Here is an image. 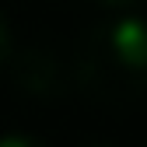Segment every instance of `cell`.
<instances>
[{"label": "cell", "mask_w": 147, "mask_h": 147, "mask_svg": "<svg viewBox=\"0 0 147 147\" xmlns=\"http://www.w3.org/2000/svg\"><path fill=\"white\" fill-rule=\"evenodd\" d=\"M70 77L98 105H133L147 91V21L123 11L77 46Z\"/></svg>", "instance_id": "1"}, {"label": "cell", "mask_w": 147, "mask_h": 147, "mask_svg": "<svg viewBox=\"0 0 147 147\" xmlns=\"http://www.w3.org/2000/svg\"><path fill=\"white\" fill-rule=\"evenodd\" d=\"M11 67V81L32 98H42V102H60L74 91V77H70V67L53 53L49 46H21V49H11L7 56Z\"/></svg>", "instance_id": "2"}, {"label": "cell", "mask_w": 147, "mask_h": 147, "mask_svg": "<svg viewBox=\"0 0 147 147\" xmlns=\"http://www.w3.org/2000/svg\"><path fill=\"white\" fill-rule=\"evenodd\" d=\"M0 147H49V144L32 137V133H4L0 137Z\"/></svg>", "instance_id": "3"}, {"label": "cell", "mask_w": 147, "mask_h": 147, "mask_svg": "<svg viewBox=\"0 0 147 147\" xmlns=\"http://www.w3.org/2000/svg\"><path fill=\"white\" fill-rule=\"evenodd\" d=\"M11 49H14L11 28H7V21H4V18H0V70L7 67V56H11Z\"/></svg>", "instance_id": "4"}, {"label": "cell", "mask_w": 147, "mask_h": 147, "mask_svg": "<svg viewBox=\"0 0 147 147\" xmlns=\"http://www.w3.org/2000/svg\"><path fill=\"white\" fill-rule=\"evenodd\" d=\"M95 4H102V7H109V11H130V7H137L140 0H95Z\"/></svg>", "instance_id": "5"}, {"label": "cell", "mask_w": 147, "mask_h": 147, "mask_svg": "<svg viewBox=\"0 0 147 147\" xmlns=\"http://www.w3.org/2000/svg\"><path fill=\"white\" fill-rule=\"evenodd\" d=\"M84 147H112V144H84Z\"/></svg>", "instance_id": "6"}]
</instances>
